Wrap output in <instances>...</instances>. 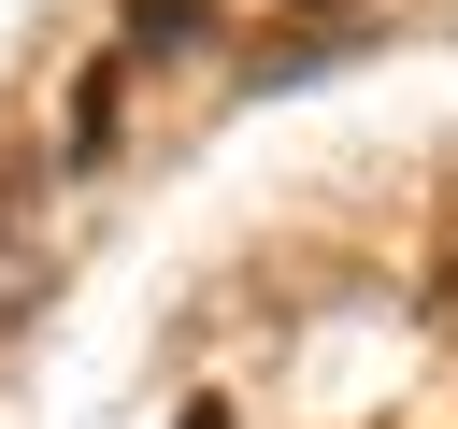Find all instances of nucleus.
Instances as JSON below:
<instances>
[{
  "mask_svg": "<svg viewBox=\"0 0 458 429\" xmlns=\"http://www.w3.org/2000/svg\"><path fill=\"white\" fill-rule=\"evenodd\" d=\"M186 429H229V415H215V400H186Z\"/></svg>",
  "mask_w": 458,
  "mask_h": 429,
  "instance_id": "obj_1",
  "label": "nucleus"
},
{
  "mask_svg": "<svg viewBox=\"0 0 458 429\" xmlns=\"http://www.w3.org/2000/svg\"><path fill=\"white\" fill-rule=\"evenodd\" d=\"M315 14H329V0H315Z\"/></svg>",
  "mask_w": 458,
  "mask_h": 429,
  "instance_id": "obj_2",
  "label": "nucleus"
}]
</instances>
